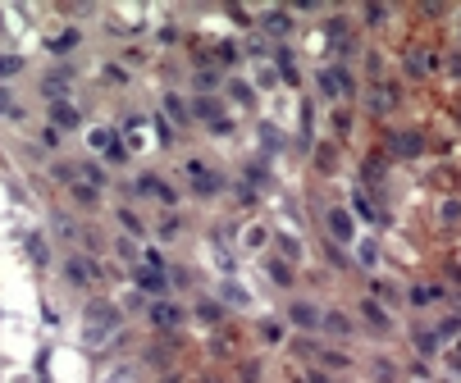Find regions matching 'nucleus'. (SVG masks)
<instances>
[{
  "label": "nucleus",
  "mask_w": 461,
  "mask_h": 383,
  "mask_svg": "<svg viewBox=\"0 0 461 383\" xmlns=\"http://www.w3.org/2000/svg\"><path fill=\"white\" fill-rule=\"evenodd\" d=\"M78 46V33H60L55 42H51V51H73Z\"/></svg>",
  "instance_id": "ddd939ff"
},
{
  "label": "nucleus",
  "mask_w": 461,
  "mask_h": 383,
  "mask_svg": "<svg viewBox=\"0 0 461 383\" xmlns=\"http://www.w3.org/2000/svg\"><path fill=\"white\" fill-rule=\"evenodd\" d=\"M288 319H293L297 328H315V324H320V310L311 306V301H293V310H288Z\"/></svg>",
  "instance_id": "7ed1b4c3"
},
{
  "label": "nucleus",
  "mask_w": 461,
  "mask_h": 383,
  "mask_svg": "<svg viewBox=\"0 0 461 383\" xmlns=\"http://www.w3.org/2000/svg\"><path fill=\"white\" fill-rule=\"evenodd\" d=\"M365 315H370V324H374V328H388V315H384V310H379V306H374V301H370V306H365Z\"/></svg>",
  "instance_id": "4468645a"
},
{
  "label": "nucleus",
  "mask_w": 461,
  "mask_h": 383,
  "mask_svg": "<svg viewBox=\"0 0 461 383\" xmlns=\"http://www.w3.org/2000/svg\"><path fill=\"white\" fill-rule=\"evenodd\" d=\"M64 274H69V283H78V287H87V283H92V269H87L82 260H78V256L64 265Z\"/></svg>",
  "instance_id": "6e6552de"
},
{
  "label": "nucleus",
  "mask_w": 461,
  "mask_h": 383,
  "mask_svg": "<svg viewBox=\"0 0 461 383\" xmlns=\"http://www.w3.org/2000/svg\"><path fill=\"white\" fill-rule=\"evenodd\" d=\"M329 229H333V233H338V238H342V242H347V238H351V219H347V215H342V210H333V215H329Z\"/></svg>",
  "instance_id": "1a4fd4ad"
},
{
  "label": "nucleus",
  "mask_w": 461,
  "mask_h": 383,
  "mask_svg": "<svg viewBox=\"0 0 461 383\" xmlns=\"http://www.w3.org/2000/svg\"><path fill=\"white\" fill-rule=\"evenodd\" d=\"M64 87H69V69H55V73H51V78L42 82V91H46L51 100H60V96H64Z\"/></svg>",
  "instance_id": "0eeeda50"
},
{
  "label": "nucleus",
  "mask_w": 461,
  "mask_h": 383,
  "mask_svg": "<svg viewBox=\"0 0 461 383\" xmlns=\"http://www.w3.org/2000/svg\"><path fill=\"white\" fill-rule=\"evenodd\" d=\"M10 109H14V96H10L5 87H0V114H10Z\"/></svg>",
  "instance_id": "dca6fc26"
},
{
  "label": "nucleus",
  "mask_w": 461,
  "mask_h": 383,
  "mask_svg": "<svg viewBox=\"0 0 461 383\" xmlns=\"http://www.w3.org/2000/svg\"><path fill=\"white\" fill-rule=\"evenodd\" d=\"M137 287H142V292H155V296H160V292H165V274H160V269L151 265V269H142V274H137Z\"/></svg>",
  "instance_id": "423d86ee"
},
{
  "label": "nucleus",
  "mask_w": 461,
  "mask_h": 383,
  "mask_svg": "<svg viewBox=\"0 0 461 383\" xmlns=\"http://www.w3.org/2000/svg\"><path fill=\"white\" fill-rule=\"evenodd\" d=\"M324 328H329V333H351V324L338 315V310H333V315H324Z\"/></svg>",
  "instance_id": "f8f14e48"
},
{
  "label": "nucleus",
  "mask_w": 461,
  "mask_h": 383,
  "mask_svg": "<svg viewBox=\"0 0 461 383\" xmlns=\"http://www.w3.org/2000/svg\"><path fill=\"white\" fill-rule=\"evenodd\" d=\"M178 319H183V310L169 306V301H155V306H151V324H155V328H174Z\"/></svg>",
  "instance_id": "20e7f679"
},
{
  "label": "nucleus",
  "mask_w": 461,
  "mask_h": 383,
  "mask_svg": "<svg viewBox=\"0 0 461 383\" xmlns=\"http://www.w3.org/2000/svg\"><path fill=\"white\" fill-rule=\"evenodd\" d=\"M192 169V178H197V192H215V178L206 174V164H187Z\"/></svg>",
  "instance_id": "9d476101"
},
{
  "label": "nucleus",
  "mask_w": 461,
  "mask_h": 383,
  "mask_svg": "<svg viewBox=\"0 0 461 383\" xmlns=\"http://www.w3.org/2000/svg\"><path fill=\"white\" fill-rule=\"evenodd\" d=\"M92 146H96L101 155H110V160H123V142H119V132H110V128L92 132Z\"/></svg>",
  "instance_id": "f03ea898"
},
{
  "label": "nucleus",
  "mask_w": 461,
  "mask_h": 383,
  "mask_svg": "<svg viewBox=\"0 0 461 383\" xmlns=\"http://www.w3.org/2000/svg\"><path fill=\"white\" fill-rule=\"evenodd\" d=\"M110 328H114V310L105 301H92L87 306V342H105Z\"/></svg>",
  "instance_id": "f257e3e1"
},
{
  "label": "nucleus",
  "mask_w": 461,
  "mask_h": 383,
  "mask_svg": "<svg viewBox=\"0 0 461 383\" xmlns=\"http://www.w3.org/2000/svg\"><path fill=\"white\" fill-rule=\"evenodd\" d=\"M19 69H23V60H19V55H0V78H14Z\"/></svg>",
  "instance_id": "9b49d317"
},
{
  "label": "nucleus",
  "mask_w": 461,
  "mask_h": 383,
  "mask_svg": "<svg viewBox=\"0 0 461 383\" xmlns=\"http://www.w3.org/2000/svg\"><path fill=\"white\" fill-rule=\"evenodd\" d=\"M165 105H169V114H174V119H183V123H187V109H183V105H178V96H169V100H165Z\"/></svg>",
  "instance_id": "2eb2a0df"
},
{
  "label": "nucleus",
  "mask_w": 461,
  "mask_h": 383,
  "mask_svg": "<svg viewBox=\"0 0 461 383\" xmlns=\"http://www.w3.org/2000/svg\"><path fill=\"white\" fill-rule=\"evenodd\" d=\"M51 123H55V132L60 128H78V109L69 105V100H55V105H51Z\"/></svg>",
  "instance_id": "39448f33"
}]
</instances>
